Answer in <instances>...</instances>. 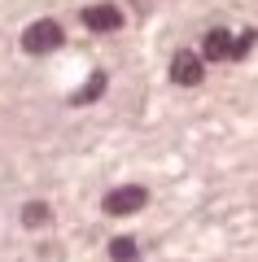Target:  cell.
Returning <instances> with one entry per match:
<instances>
[{
	"label": "cell",
	"instance_id": "6da1fadb",
	"mask_svg": "<svg viewBox=\"0 0 258 262\" xmlns=\"http://www.w3.org/2000/svg\"><path fill=\"white\" fill-rule=\"evenodd\" d=\"M57 44H62V27H57L53 18H39V22H31V27L22 31V48H27L31 57H44V53H53Z\"/></svg>",
	"mask_w": 258,
	"mask_h": 262
},
{
	"label": "cell",
	"instance_id": "7a4b0ae2",
	"mask_svg": "<svg viewBox=\"0 0 258 262\" xmlns=\"http://www.w3.org/2000/svg\"><path fill=\"white\" fill-rule=\"evenodd\" d=\"M145 201H149V192H145V188L127 184V188H114V192L105 196V210H110V214H131V210H140Z\"/></svg>",
	"mask_w": 258,
	"mask_h": 262
},
{
	"label": "cell",
	"instance_id": "3957f363",
	"mask_svg": "<svg viewBox=\"0 0 258 262\" xmlns=\"http://www.w3.org/2000/svg\"><path fill=\"white\" fill-rule=\"evenodd\" d=\"M202 57L197 53H175V61H171V79H175L180 88H193V83H202Z\"/></svg>",
	"mask_w": 258,
	"mask_h": 262
},
{
	"label": "cell",
	"instance_id": "277c9868",
	"mask_svg": "<svg viewBox=\"0 0 258 262\" xmlns=\"http://www.w3.org/2000/svg\"><path fill=\"white\" fill-rule=\"evenodd\" d=\"M83 27H92V31H118L123 27L118 5H88V9H83Z\"/></svg>",
	"mask_w": 258,
	"mask_h": 262
},
{
	"label": "cell",
	"instance_id": "5b68a950",
	"mask_svg": "<svg viewBox=\"0 0 258 262\" xmlns=\"http://www.w3.org/2000/svg\"><path fill=\"white\" fill-rule=\"evenodd\" d=\"M202 53H206V61H232V57H236V39H232L228 31H210L206 44H202Z\"/></svg>",
	"mask_w": 258,
	"mask_h": 262
},
{
	"label": "cell",
	"instance_id": "8992f818",
	"mask_svg": "<svg viewBox=\"0 0 258 262\" xmlns=\"http://www.w3.org/2000/svg\"><path fill=\"white\" fill-rule=\"evenodd\" d=\"M136 253H140V249H136V241H131V236H118V241L110 245V258H114V262H131Z\"/></svg>",
	"mask_w": 258,
	"mask_h": 262
},
{
	"label": "cell",
	"instance_id": "52a82bcc",
	"mask_svg": "<svg viewBox=\"0 0 258 262\" xmlns=\"http://www.w3.org/2000/svg\"><path fill=\"white\" fill-rule=\"evenodd\" d=\"M22 223H27V227H44L48 223V206H44V201H31V206L22 210Z\"/></svg>",
	"mask_w": 258,
	"mask_h": 262
},
{
	"label": "cell",
	"instance_id": "ba28073f",
	"mask_svg": "<svg viewBox=\"0 0 258 262\" xmlns=\"http://www.w3.org/2000/svg\"><path fill=\"white\" fill-rule=\"evenodd\" d=\"M105 92V75H92V79H88V88H79V96H74V101H96V96H101Z\"/></svg>",
	"mask_w": 258,
	"mask_h": 262
}]
</instances>
